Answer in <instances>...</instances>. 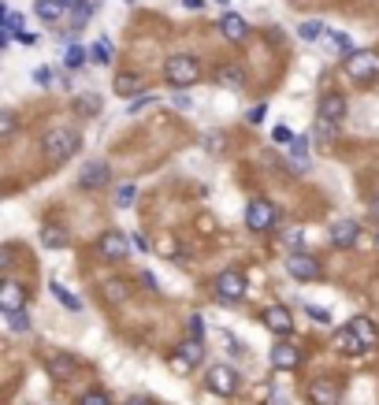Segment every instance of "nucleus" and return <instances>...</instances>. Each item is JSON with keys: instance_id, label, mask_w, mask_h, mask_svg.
I'll use <instances>...</instances> for the list:
<instances>
[{"instance_id": "25", "label": "nucleus", "mask_w": 379, "mask_h": 405, "mask_svg": "<svg viewBox=\"0 0 379 405\" xmlns=\"http://www.w3.org/2000/svg\"><path fill=\"white\" fill-rule=\"evenodd\" d=\"M323 41H328L334 52H342V56H350V52H353V41L346 34H339V30H323Z\"/></svg>"}, {"instance_id": "13", "label": "nucleus", "mask_w": 379, "mask_h": 405, "mask_svg": "<svg viewBox=\"0 0 379 405\" xmlns=\"http://www.w3.org/2000/svg\"><path fill=\"white\" fill-rule=\"evenodd\" d=\"M0 308H4V313H19V308H26V290H23V283L8 279L4 286H0Z\"/></svg>"}, {"instance_id": "28", "label": "nucleus", "mask_w": 379, "mask_h": 405, "mask_svg": "<svg viewBox=\"0 0 379 405\" xmlns=\"http://www.w3.org/2000/svg\"><path fill=\"white\" fill-rule=\"evenodd\" d=\"M290 156H294L298 167H309V142L305 138H294V142H290Z\"/></svg>"}, {"instance_id": "7", "label": "nucleus", "mask_w": 379, "mask_h": 405, "mask_svg": "<svg viewBox=\"0 0 379 405\" xmlns=\"http://www.w3.org/2000/svg\"><path fill=\"white\" fill-rule=\"evenodd\" d=\"M209 390H216L220 398H234V394L242 390V379H238V372H234V368L212 365V368H209Z\"/></svg>"}, {"instance_id": "4", "label": "nucleus", "mask_w": 379, "mask_h": 405, "mask_svg": "<svg viewBox=\"0 0 379 405\" xmlns=\"http://www.w3.org/2000/svg\"><path fill=\"white\" fill-rule=\"evenodd\" d=\"M346 71H350L357 82H376L379 78V56L368 49H353L350 56H346Z\"/></svg>"}, {"instance_id": "14", "label": "nucleus", "mask_w": 379, "mask_h": 405, "mask_svg": "<svg viewBox=\"0 0 379 405\" xmlns=\"http://www.w3.org/2000/svg\"><path fill=\"white\" fill-rule=\"evenodd\" d=\"M357 238H361V227L353 220H339L331 227V246H339V249H353Z\"/></svg>"}, {"instance_id": "10", "label": "nucleus", "mask_w": 379, "mask_h": 405, "mask_svg": "<svg viewBox=\"0 0 379 405\" xmlns=\"http://www.w3.org/2000/svg\"><path fill=\"white\" fill-rule=\"evenodd\" d=\"M309 402H312V405H339V402H342L339 383H331V379H312V383H309Z\"/></svg>"}, {"instance_id": "45", "label": "nucleus", "mask_w": 379, "mask_h": 405, "mask_svg": "<svg viewBox=\"0 0 379 405\" xmlns=\"http://www.w3.org/2000/svg\"><path fill=\"white\" fill-rule=\"evenodd\" d=\"M15 41H23V45H38V34H30V30H19Z\"/></svg>"}, {"instance_id": "51", "label": "nucleus", "mask_w": 379, "mask_h": 405, "mask_svg": "<svg viewBox=\"0 0 379 405\" xmlns=\"http://www.w3.org/2000/svg\"><path fill=\"white\" fill-rule=\"evenodd\" d=\"M186 8H193V12H197V8H204V0H186Z\"/></svg>"}, {"instance_id": "44", "label": "nucleus", "mask_w": 379, "mask_h": 405, "mask_svg": "<svg viewBox=\"0 0 379 405\" xmlns=\"http://www.w3.org/2000/svg\"><path fill=\"white\" fill-rule=\"evenodd\" d=\"M264 115H268V108H264V104H257V108L249 112V123H264Z\"/></svg>"}, {"instance_id": "33", "label": "nucleus", "mask_w": 379, "mask_h": 405, "mask_svg": "<svg viewBox=\"0 0 379 405\" xmlns=\"http://www.w3.org/2000/svg\"><path fill=\"white\" fill-rule=\"evenodd\" d=\"M312 138H316L320 145H328V142H334V123H328V119H320L316 123V131H312Z\"/></svg>"}, {"instance_id": "43", "label": "nucleus", "mask_w": 379, "mask_h": 405, "mask_svg": "<svg viewBox=\"0 0 379 405\" xmlns=\"http://www.w3.org/2000/svg\"><path fill=\"white\" fill-rule=\"evenodd\" d=\"M272 138H275V142H287V145L294 142V134H290L287 126H275V131H272Z\"/></svg>"}, {"instance_id": "55", "label": "nucleus", "mask_w": 379, "mask_h": 405, "mask_svg": "<svg viewBox=\"0 0 379 405\" xmlns=\"http://www.w3.org/2000/svg\"><path fill=\"white\" fill-rule=\"evenodd\" d=\"M127 4H134V0H127Z\"/></svg>"}, {"instance_id": "20", "label": "nucleus", "mask_w": 379, "mask_h": 405, "mask_svg": "<svg viewBox=\"0 0 379 405\" xmlns=\"http://www.w3.org/2000/svg\"><path fill=\"white\" fill-rule=\"evenodd\" d=\"M350 327H353V335L361 338V346H364V349H372V346L379 342V331H376V324H372V320L357 316V320H350Z\"/></svg>"}, {"instance_id": "41", "label": "nucleus", "mask_w": 379, "mask_h": 405, "mask_svg": "<svg viewBox=\"0 0 379 405\" xmlns=\"http://www.w3.org/2000/svg\"><path fill=\"white\" fill-rule=\"evenodd\" d=\"M12 131H15V115L4 112V119H0V138H12Z\"/></svg>"}, {"instance_id": "9", "label": "nucleus", "mask_w": 379, "mask_h": 405, "mask_svg": "<svg viewBox=\"0 0 379 405\" xmlns=\"http://www.w3.org/2000/svg\"><path fill=\"white\" fill-rule=\"evenodd\" d=\"M82 190H104L108 183H112V167L104 164V160H93V164L82 167Z\"/></svg>"}, {"instance_id": "39", "label": "nucleus", "mask_w": 379, "mask_h": 405, "mask_svg": "<svg viewBox=\"0 0 379 405\" xmlns=\"http://www.w3.org/2000/svg\"><path fill=\"white\" fill-rule=\"evenodd\" d=\"M79 112H101V97H79Z\"/></svg>"}, {"instance_id": "48", "label": "nucleus", "mask_w": 379, "mask_h": 405, "mask_svg": "<svg viewBox=\"0 0 379 405\" xmlns=\"http://www.w3.org/2000/svg\"><path fill=\"white\" fill-rule=\"evenodd\" d=\"M131 242H134V249H142V253H149V238H142V234H134V238H131Z\"/></svg>"}, {"instance_id": "22", "label": "nucleus", "mask_w": 379, "mask_h": 405, "mask_svg": "<svg viewBox=\"0 0 379 405\" xmlns=\"http://www.w3.org/2000/svg\"><path fill=\"white\" fill-rule=\"evenodd\" d=\"M34 12L45 19V23H60V19L67 15V4H60V0H38Z\"/></svg>"}, {"instance_id": "21", "label": "nucleus", "mask_w": 379, "mask_h": 405, "mask_svg": "<svg viewBox=\"0 0 379 405\" xmlns=\"http://www.w3.org/2000/svg\"><path fill=\"white\" fill-rule=\"evenodd\" d=\"M45 365H49V376H52V379H67L71 372L79 368V365H74V357H71V354H52V357L45 361Z\"/></svg>"}, {"instance_id": "6", "label": "nucleus", "mask_w": 379, "mask_h": 405, "mask_svg": "<svg viewBox=\"0 0 379 405\" xmlns=\"http://www.w3.org/2000/svg\"><path fill=\"white\" fill-rule=\"evenodd\" d=\"M134 242L127 238V234H119V231H104L101 234V242H97V253H101L104 261H112V264H123L127 261V253H131Z\"/></svg>"}, {"instance_id": "50", "label": "nucleus", "mask_w": 379, "mask_h": 405, "mask_svg": "<svg viewBox=\"0 0 379 405\" xmlns=\"http://www.w3.org/2000/svg\"><path fill=\"white\" fill-rule=\"evenodd\" d=\"M142 286H149V290H153V286H156V275H149V272H142Z\"/></svg>"}, {"instance_id": "31", "label": "nucleus", "mask_w": 379, "mask_h": 405, "mask_svg": "<svg viewBox=\"0 0 379 405\" xmlns=\"http://www.w3.org/2000/svg\"><path fill=\"white\" fill-rule=\"evenodd\" d=\"M90 15H97V0H82V4L74 8V30H79Z\"/></svg>"}, {"instance_id": "49", "label": "nucleus", "mask_w": 379, "mask_h": 405, "mask_svg": "<svg viewBox=\"0 0 379 405\" xmlns=\"http://www.w3.org/2000/svg\"><path fill=\"white\" fill-rule=\"evenodd\" d=\"M123 405H153V402H149V398H145V394H134V398H127Z\"/></svg>"}, {"instance_id": "15", "label": "nucleus", "mask_w": 379, "mask_h": 405, "mask_svg": "<svg viewBox=\"0 0 379 405\" xmlns=\"http://www.w3.org/2000/svg\"><path fill=\"white\" fill-rule=\"evenodd\" d=\"M220 34H223L227 41H234V45H238V41H245V38H249V23H245L242 15L227 12V15L220 19Z\"/></svg>"}, {"instance_id": "3", "label": "nucleus", "mask_w": 379, "mask_h": 405, "mask_svg": "<svg viewBox=\"0 0 379 405\" xmlns=\"http://www.w3.org/2000/svg\"><path fill=\"white\" fill-rule=\"evenodd\" d=\"M216 297H220L223 305H238L245 297V275L238 268H227L216 275Z\"/></svg>"}, {"instance_id": "30", "label": "nucleus", "mask_w": 379, "mask_h": 405, "mask_svg": "<svg viewBox=\"0 0 379 405\" xmlns=\"http://www.w3.org/2000/svg\"><path fill=\"white\" fill-rule=\"evenodd\" d=\"M134 197H138V186H134V183H123V186L115 190V205H119V208H131Z\"/></svg>"}, {"instance_id": "19", "label": "nucleus", "mask_w": 379, "mask_h": 405, "mask_svg": "<svg viewBox=\"0 0 379 405\" xmlns=\"http://www.w3.org/2000/svg\"><path fill=\"white\" fill-rule=\"evenodd\" d=\"M334 346H339L342 354H350V357H353V354H368V349L361 346V338L353 335V327H350V324H346V327H339V331H334Z\"/></svg>"}, {"instance_id": "11", "label": "nucleus", "mask_w": 379, "mask_h": 405, "mask_svg": "<svg viewBox=\"0 0 379 405\" xmlns=\"http://www.w3.org/2000/svg\"><path fill=\"white\" fill-rule=\"evenodd\" d=\"M264 327L275 331V335H290L294 331V316H290L287 305H268L264 308Z\"/></svg>"}, {"instance_id": "2", "label": "nucleus", "mask_w": 379, "mask_h": 405, "mask_svg": "<svg viewBox=\"0 0 379 405\" xmlns=\"http://www.w3.org/2000/svg\"><path fill=\"white\" fill-rule=\"evenodd\" d=\"M164 78L171 82V86H179V90H186L193 86V82L201 78V63L190 56V52H179V56H171L164 63Z\"/></svg>"}, {"instance_id": "42", "label": "nucleus", "mask_w": 379, "mask_h": 405, "mask_svg": "<svg viewBox=\"0 0 379 405\" xmlns=\"http://www.w3.org/2000/svg\"><path fill=\"white\" fill-rule=\"evenodd\" d=\"M156 249L164 253V257H175V238H171V234H164V238L156 242Z\"/></svg>"}, {"instance_id": "35", "label": "nucleus", "mask_w": 379, "mask_h": 405, "mask_svg": "<svg viewBox=\"0 0 379 405\" xmlns=\"http://www.w3.org/2000/svg\"><path fill=\"white\" fill-rule=\"evenodd\" d=\"M79 405H112V398H108L104 390H86L79 398Z\"/></svg>"}, {"instance_id": "8", "label": "nucleus", "mask_w": 379, "mask_h": 405, "mask_svg": "<svg viewBox=\"0 0 379 405\" xmlns=\"http://www.w3.org/2000/svg\"><path fill=\"white\" fill-rule=\"evenodd\" d=\"M287 272L294 275V279H301V283H312V279H320V275H323L320 261L309 257V253H294V257L287 261Z\"/></svg>"}, {"instance_id": "16", "label": "nucleus", "mask_w": 379, "mask_h": 405, "mask_svg": "<svg viewBox=\"0 0 379 405\" xmlns=\"http://www.w3.org/2000/svg\"><path fill=\"white\" fill-rule=\"evenodd\" d=\"M272 365L279 372H294L301 365V354H298V346H290V342H279L272 346Z\"/></svg>"}, {"instance_id": "37", "label": "nucleus", "mask_w": 379, "mask_h": 405, "mask_svg": "<svg viewBox=\"0 0 379 405\" xmlns=\"http://www.w3.org/2000/svg\"><path fill=\"white\" fill-rule=\"evenodd\" d=\"M104 297H108V301H123V297H127V283H104Z\"/></svg>"}, {"instance_id": "53", "label": "nucleus", "mask_w": 379, "mask_h": 405, "mask_svg": "<svg viewBox=\"0 0 379 405\" xmlns=\"http://www.w3.org/2000/svg\"><path fill=\"white\" fill-rule=\"evenodd\" d=\"M216 4H227V0H216Z\"/></svg>"}, {"instance_id": "32", "label": "nucleus", "mask_w": 379, "mask_h": 405, "mask_svg": "<svg viewBox=\"0 0 379 405\" xmlns=\"http://www.w3.org/2000/svg\"><path fill=\"white\" fill-rule=\"evenodd\" d=\"M298 34L305 38V41H320V38H323V23L309 19V23H301V26H298Z\"/></svg>"}, {"instance_id": "17", "label": "nucleus", "mask_w": 379, "mask_h": 405, "mask_svg": "<svg viewBox=\"0 0 379 405\" xmlns=\"http://www.w3.org/2000/svg\"><path fill=\"white\" fill-rule=\"evenodd\" d=\"M346 108H350V104H346V97H342V93H328V97L320 101V119H328V123H339L342 115H346Z\"/></svg>"}, {"instance_id": "34", "label": "nucleus", "mask_w": 379, "mask_h": 405, "mask_svg": "<svg viewBox=\"0 0 379 405\" xmlns=\"http://www.w3.org/2000/svg\"><path fill=\"white\" fill-rule=\"evenodd\" d=\"M86 56H90V52H86L82 45H71V49H67V56H63V63H67V67H82Z\"/></svg>"}, {"instance_id": "40", "label": "nucleus", "mask_w": 379, "mask_h": 405, "mask_svg": "<svg viewBox=\"0 0 379 405\" xmlns=\"http://www.w3.org/2000/svg\"><path fill=\"white\" fill-rule=\"evenodd\" d=\"M186 331H190V338H201V335H204V320H201V316H190Z\"/></svg>"}, {"instance_id": "5", "label": "nucleus", "mask_w": 379, "mask_h": 405, "mask_svg": "<svg viewBox=\"0 0 379 405\" xmlns=\"http://www.w3.org/2000/svg\"><path fill=\"white\" fill-rule=\"evenodd\" d=\"M245 223H249V231H275V223H279V208L272 205V201H249V208H245Z\"/></svg>"}, {"instance_id": "18", "label": "nucleus", "mask_w": 379, "mask_h": 405, "mask_svg": "<svg viewBox=\"0 0 379 405\" xmlns=\"http://www.w3.org/2000/svg\"><path fill=\"white\" fill-rule=\"evenodd\" d=\"M142 90H145V78H142V74H134V71L115 74V93H119V97H134V93H142Z\"/></svg>"}, {"instance_id": "36", "label": "nucleus", "mask_w": 379, "mask_h": 405, "mask_svg": "<svg viewBox=\"0 0 379 405\" xmlns=\"http://www.w3.org/2000/svg\"><path fill=\"white\" fill-rule=\"evenodd\" d=\"M90 56L97 63H112V45H108V41H97V45L90 49Z\"/></svg>"}, {"instance_id": "29", "label": "nucleus", "mask_w": 379, "mask_h": 405, "mask_svg": "<svg viewBox=\"0 0 379 405\" xmlns=\"http://www.w3.org/2000/svg\"><path fill=\"white\" fill-rule=\"evenodd\" d=\"M19 30H23V15H19V12H4V45L19 34Z\"/></svg>"}, {"instance_id": "23", "label": "nucleus", "mask_w": 379, "mask_h": 405, "mask_svg": "<svg viewBox=\"0 0 379 405\" xmlns=\"http://www.w3.org/2000/svg\"><path fill=\"white\" fill-rule=\"evenodd\" d=\"M41 246H45V249H63V246H67V231L49 223V227L41 231Z\"/></svg>"}, {"instance_id": "38", "label": "nucleus", "mask_w": 379, "mask_h": 405, "mask_svg": "<svg viewBox=\"0 0 379 405\" xmlns=\"http://www.w3.org/2000/svg\"><path fill=\"white\" fill-rule=\"evenodd\" d=\"M168 365H171V372H179V376H186V372L193 368V365H190V361H186V357H182V354H175V357H171V361H168Z\"/></svg>"}, {"instance_id": "27", "label": "nucleus", "mask_w": 379, "mask_h": 405, "mask_svg": "<svg viewBox=\"0 0 379 405\" xmlns=\"http://www.w3.org/2000/svg\"><path fill=\"white\" fill-rule=\"evenodd\" d=\"M52 294H56V301H60V305H67L71 313H79V308H82V301H79V297H74L63 283H52Z\"/></svg>"}, {"instance_id": "54", "label": "nucleus", "mask_w": 379, "mask_h": 405, "mask_svg": "<svg viewBox=\"0 0 379 405\" xmlns=\"http://www.w3.org/2000/svg\"><path fill=\"white\" fill-rule=\"evenodd\" d=\"M376 212H379V201H376Z\"/></svg>"}, {"instance_id": "26", "label": "nucleus", "mask_w": 379, "mask_h": 405, "mask_svg": "<svg viewBox=\"0 0 379 405\" xmlns=\"http://www.w3.org/2000/svg\"><path fill=\"white\" fill-rule=\"evenodd\" d=\"M179 354L190 361V365H201V357H204V342L201 338H190V342H182L179 346Z\"/></svg>"}, {"instance_id": "46", "label": "nucleus", "mask_w": 379, "mask_h": 405, "mask_svg": "<svg viewBox=\"0 0 379 405\" xmlns=\"http://www.w3.org/2000/svg\"><path fill=\"white\" fill-rule=\"evenodd\" d=\"M309 316L320 320V324H331V313H323V308H312V305H309Z\"/></svg>"}, {"instance_id": "24", "label": "nucleus", "mask_w": 379, "mask_h": 405, "mask_svg": "<svg viewBox=\"0 0 379 405\" xmlns=\"http://www.w3.org/2000/svg\"><path fill=\"white\" fill-rule=\"evenodd\" d=\"M4 320H8V331L12 335H26L30 331V313L26 308H19V313H4Z\"/></svg>"}, {"instance_id": "47", "label": "nucleus", "mask_w": 379, "mask_h": 405, "mask_svg": "<svg viewBox=\"0 0 379 405\" xmlns=\"http://www.w3.org/2000/svg\"><path fill=\"white\" fill-rule=\"evenodd\" d=\"M153 101H156V97H153V93H149V97H138V101L131 104V112H142V108H145V104H153Z\"/></svg>"}, {"instance_id": "52", "label": "nucleus", "mask_w": 379, "mask_h": 405, "mask_svg": "<svg viewBox=\"0 0 379 405\" xmlns=\"http://www.w3.org/2000/svg\"><path fill=\"white\" fill-rule=\"evenodd\" d=\"M60 4H67V8H71V12H74V8H79V4H82V0H60Z\"/></svg>"}, {"instance_id": "12", "label": "nucleus", "mask_w": 379, "mask_h": 405, "mask_svg": "<svg viewBox=\"0 0 379 405\" xmlns=\"http://www.w3.org/2000/svg\"><path fill=\"white\" fill-rule=\"evenodd\" d=\"M212 78H216V86H223V90H245V71L238 67V63H220V67L212 71Z\"/></svg>"}, {"instance_id": "1", "label": "nucleus", "mask_w": 379, "mask_h": 405, "mask_svg": "<svg viewBox=\"0 0 379 405\" xmlns=\"http://www.w3.org/2000/svg\"><path fill=\"white\" fill-rule=\"evenodd\" d=\"M45 156L52 160V164H67V160L79 153V145H82V138L74 126H56V131H49L45 134Z\"/></svg>"}]
</instances>
